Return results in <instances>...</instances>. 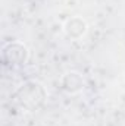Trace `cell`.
I'll return each mask as SVG.
<instances>
[{"instance_id":"1","label":"cell","mask_w":125,"mask_h":126,"mask_svg":"<svg viewBox=\"0 0 125 126\" xmlns=\"http://www.w3.org/2000/svg\"><path fill=\"white\" fill-rule=\"evenodd\" d=\"M44 100H46V91L38 82L34 81L25 82L16 91V101L30 111H34L38 107H41Z\"/></svg>"},{"instance_id":"2","label":"cell","mask_w":125,"mask_h":126,"mask_svg":"<svg viewBox=\"0 0 125 126\" xmlns=\"http://www.w3.org/2000/svg\"><path fill=\"white\" fill-rule=\"evenodd\" d=\"M27 57L28 51L21 43H10L3 48V60L10 64H24Z\"/></svg>"},{"instance_id":"3","label":"cell","mask_w":125,"mask_h":126,"mask_svg":"<svg viewBox=\"0 0 125 126\" xmlns=\"http://www.w3.org/2000/svg\"><path fill=\"white\" fill-rule=\"evenodd\" d=\"M65 32L68 37L71 38H80L83 37L87 31V25L81 18H71L66 24H65Z\"/></svg>"},{"instance_id":"4","label":"cell","mask_w":125,"mask_h":126,"mask_svg":"<svg viewBox=\"0 0 125 126\" xmlns=\"http://www.w3.org/2000/svg\"><path fill=\"white\" fill-rule=\"evenodd\" d=\"M83 78L77 73V72H68L62 79V87L65 91L74 94V93H78L81 88H83Z\"/></svg>"}]
</instances>
